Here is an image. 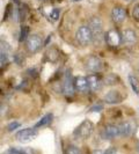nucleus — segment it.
<instances>
[{
    "label": "nucleus",
    "instance_id": "nucleus-1",
    "mask_svg": "<svg viewBox=\"0 0 139 154\" xmlns=\"http://www.w3.org/2000/svg\"><path fill=\"white\" fill-rule=\"evenodd\" d=\"M94 130V125L91 121L85 119L84 122L79 124V126H77L73 131V137L77 140H86L91 137V134L93 133Z\"/></svg>",
    "mask_w": 139,
    "mask_h": 154
},
{
    "label": "nucleus",
    "instance_id": "nucleus-2",
    "mask_svg": "<svg viewBox=\"0 0 139 154\" xmlns=\"http://www.w3.org/2000/svg\"><path fill=\"white\" fill-rule=\"evenodd\" d=\"M76 41L80 45H88L94 41V36L88 26H81L76 32Z\"/></svg>",
    "mask_w": 139,
    "mask_h": 154
},
{
    "label": "nucleus",
    "instance_id": "nucleus-3",
    "mask_svg": "<svg viewBox=\"0 0 139 154\" xmlns=\"http://www.w3.org/2000/svg\"><path fill=\"white\" fill-rule=\"evenodd\" d=\"M88 27L91 28L94 36V41L100 39L103 36V24L99 16H93L88 22Z\"/></svg>",
    "mask_w": 139,
    "mask_h": 154
},
{
    "label": "nucleus",
    "instance_id": "nucleus-4",
    "mask_svg": "<svg viewBox=\"0 0 139 154\" xmlns=\"http://www.w3.org/2000/svg\"><path fill=\"white\" fill-rule=\"evenodd\" d=\"M39 132L36 128H27V129H23L20 130L15 134V138L20 141V143H29L32 139H35L37 137Z\"/></svg>",
    "mask_w": 139,
    "mask_h": 154
},
{
    "label": "nucleus",
    "instance_id": "nucleus-5",
    "mask_svg": "<svg viewBox=\"0 0 139 154\" xmlns=\"http://www.w3.org/2000/svg\"><path fill=\"white\" fill-rule=\"evenodd\" d=\"M85 67L89 72L97 73V72H101L102 69H103V63H102V60H101L99 57H96V56H89L86 59Z\"/></svg>",
    "mask_w": 139,
    "mask_h": 154
},
{
    "label": "nucleus",
    "instance_id": "nucleus-6",
    "mask_svg": "<svg viewBox=\"0 0 139 154\" xmlns=\"http://www.w3.org/2000/svg\"><path fill=\"white\" fill-rule=\"evenodd\" d=\"M43 41L39 35H30L26 41V49L29 54H36L42 48Z\"/></svg>",
    "mask_w": 139,
    "mask_h": 154
},
{
    "label": "nucleus",
    "instance_id": "nucleus-7",
    "mask_svg": "<svg viewBox=\"0 0 139 154\" xmlns=\"http://www.w3.org/2000/svg\"><path fill=\"white\" fill-rule=\"evenodd\" d=\"M74 80L72 79V75H71V72L70 69H67L65 72V77H64V85H63V93L65 96H73L74 94Z\"/></svg>",
    "mask_w": 139,
    "mask_h": 154
},
{
    "label": "nucleus",
    "instance_id": "nucleus-8",
    "mask_svg": "<svg viewBox=\"0 0 139 154\" xmlns=\"http://www.w3.org/2000/svg\"><path fill=\"white\" fill-rule=\"evenodd\" d=\"M104 39L110 46H118L122 43V35L116 30V29H111L106 32L104 35Z\"/></svg>",
    "mask_w": 139,
    "mask_h": 154
},
{
    "label": "nucleus",
    "instance_id": "nucleus-9",
    "mask_svg": "<svg viewBox=\"0 0 139 154\" xmlns=\"http://www.w3.org/2000/svg\"><path fill=\"white\" fill-rule=\"evenodd\" d=\"M101 136L103 139H107V140H110V139H114L116 137L119 136V129H118V125L116 124H108L103 128V130L101 132Z\"/></svg>",
    "mask_w": 139,
    "mask_h": 154
},
{
    "label": "nucleus",
    "instance_id": "nucleus-10",
    "mask_svg": "<svg viewBox=\"0 0 139 154\" xmlns=\"http://www.w3.org/2000/svg\"><path fill=\"white\" fill-rule=\"evenodd\" d=\"M103 100H104V102L107 104H116V103L122 102L123 95L118 92V91H110V92H108L104 95Z\"/></svg>",
    "mask_w": 139,
    "mask_h": 154
},
{
    "label": "nucleus",
    "instance_id": "nucleus-11",
    "mask_svg": "<svg viewBox=\"0 0 139 154\" xmlns=\"http://www.w3.org/2000/svg\"><path fill=\"white\" fill-rule=\"evenodd\" d=\"M122 42L126 45H133L137 42V34L132 29H125L122 34Z\"/></svg>",
    "mask_w": 139,
    "mask_h": 154
},
{
    "label": "nucleus",
    "instance_id": "nucleus-12",
    "mask_svg": "<svg viewBox=\"0 0 139 154\" xmlns=\"http://www.w3.org/2000/svg\"><path fill=\"white\" fill-rule=\"evenodd\" d=\"M118 129H119V137H130L133 132V123L132 122H122L121 124H118Z\"/></svg>",
    "mask_w": 139,
    "mask_h": 154
},
{
    "label": "nucleus",
    "instance_id": "nucleus-13",
    "mask_svg": "<svg viewBox=\"0 0 139 154\" xmlns=\"http://www.w3.org/2000/svg\"><path fill=\"white\" fill-rule=\"evenodd\" d=\"M111 19L115 23H122L126 19V11L122 7H114L111 11Z\"/></svg>",
    "mask_w": 139,
    "mask_h": 154
},
{
    "label": "nucleus",
    "instance_id": "nucleus-14",
    "mask_svg": "<svg viewBox=\"0 0 139 154\" xmlns=\"http://www.w3.org/2000/svg\"><path fill=\"white\" fill-rule=\"evenodd\" d=\"M74 87L78 92L85 93L88 91L89 86H88V81H87V78L85 77H77L74 78Z\"/></svg>",
    "mask_w": 139,
    "mask_h": 154
},
{
    "label": "nucleus",
    "instance_id": "nucleus-15",
    "mask_svg": "<svg viewBox=\"0 0 139 154\" xmlns=\"http://www.w3.org/2000/svg\"><path fill=\"white\" fill-rule=\"evenodd\" d=\"M87 81H88V86H89V89L92 92H97L101 89V80L100 78L95 74H91L87 77Z\"/></svg>",
    "mask_w": 139,
    "mask_h": 154
},
{
    "label": "nucleus",
    "instance_id": "nucleus-16",
    "mask_svg": "<svg viewBox=\"0 0 139 154\" xmlns=\"http://www.w3.org/2000/svg\"><path fill=\"white\" fill-rule=\"evenodd\" d=\"M52 119H54V115H52V114H46L45 116H43L39 122L35 124L34 128L39 129V128H42V126H46V125H49V124L52 122Z\"/></svg>",
    "mask_w": 139,
    "mask_h": 154
},
{
    "label": "nucleus",
    "instance_id": "nucleus-17",
    "mask_svg": "<svg viewBox=\"0 0 139 154\" xmlns=\"http://www.w3.org/2000/svg\"><path fill=\"white\" fill-rule=\"evenodd\" d=\"M64 154H82V152H81V149L79 147L74 146V145H69L65 148Z\"/></svg>",
    "mask_w": 139,
    "mask_h": 154
},
{
    "label": "nucleus",
    "instance_id": "nucleus-18",
    "mask_svg": "<svg viewBox=\"0 0 139 154\" xmlns=\"http://www.w3.org/2000/svg\"><path fill=\"white\" fill-rule=\"evenodd\" d=\"M27 13H28V8L26 5H22L21 7L17 8V14H19V20L20 21H23L24 19H26V15H27Z\"/></svg>",
    "mask_w": 139,
    "mask_h": 154
},
{
    "label": "nucleus",
    "instance_id": "nucleus-19",
    "mask_svg": "<svg viewBox=\"0 0 139 154\" xmlns=\"http://www.w3.org/2000/svg\"><path fill=\"white\" fill-rule=\"evenodd\" d=\"M28 34H29V28L28 27H21V30H20V37H19V41L20 42H23L24 39L28 37Z\"/></svg>",
    "mask_w": 139,
    "mask_h": 154
},
{
    "label": "nucleus",
    "instance_id": "nucleus-20",
    "mask_svg": "<svg viewBox=\"0 0 139 154\" xmlns=\"http://www.w3.org/2000/svg\"><path fill=\"white\" fill-rule=\"evenodd\" d=\"M129 80H130V84H131L133 92L136 93V94H139V87H138V84H137L136 78L133 77V75H129Z\"/></svg>",
    "mask_w": 139,
    "mask_h": 154
},
{
    "label": "nucleus",
    "instance_id": "nucleus-21",
    "mask_svg": "<svg viewBox=\"0 0 139 154\" xmlns=\"http://www.w3.org/2000/svg\"><path fill=\"white\" fill-rule=\"evenodd\" d=\"M104 82H106L107 85H115L116 82H117V77H116L115 74H109V75L106 77Z\"/></svg>",
    "mask_w": 139,
    "mask_h": 154
},
{
    "label": "nucleus",
    "instance_id": "nucleus-22",
    "mask_svg": "<svg viewBox=\"0 0 139 154\" xmlns=\"http://www.w3.org/2000/svg\"><path fill=\"white\" fill-rule=\"evenodd\" d=\"M21 126V124L19 123V122H12V123H9L7 125V131L12 132L14 131V130H16L17 128H20Z\"/></svg>",
    "mask_w": 139,
    "mask_h": 154
},
{
    "label": "nucleus",
    "instance_id": "nucleus-23",
    "mask_svg": "<svg viewBox=\"0 0 139 154\" xmlns=\"http://www.w3.org/2000/svg\"><path fill=\"white\" fill-rule=\"evenodd\" d=\"M132 16H133V19H136L137 21H139V5H137L136 7L133 8V11H132Z\"/></svg>",
    "mask_w": 139,
    "mask_h": 154
},
{
    "label": "nucleus",
    "instance_id": "nucleus-24",
    "mask_svg": "<svg viewBox=\"0 0 139 154\" xmlns=\"http://www.w3.org/2000/svg\"><path fill=\"white\" fill-rule=\"evenodd\" d=\"M20 154H34V151L31 148H22L20 147Z\"/></svg>",
    "mask_w": 139,
    "mask_h": 154
},
{
    "label": "nucleus",
    "instance_id": "nucleus-25",
    "mask_svg": "<svg viewBox=\"0 0 139 154\" xmlns=\"http://www.w3.org/2000/svg\"><path fill=\"white\" fill-rule=\"evenodd\" d=\"M11 13H12V5H7V8H6L5 14H4V20H7V17L9 16Z\"/></svg>",
    "mask_w": 139,
    "mask_h": 154
},
{
    "label": "nucleus",
    "instance_id": "nucleus-26",
    "mask_svg": "<svg viewBox=\"0 0 139 154\" xmlns=\"http://www.w3.org/2000/svg\"><path fill=\"white\" fill-rule=\"evenodd\" d=\"M103 109V106L102 104H95V106H93L92 108L89 109V111L93 112V111H101Z\"/></svg>",
    "mask_w": 139,
    "mask_h": 154
},
{
    "label": "nucleus",
    "instance_id": "nucleus-27",
    "mask_svg": "<svg viewBox=\"0 0 139 154\" xmlns=\"http://www.w3.org/2000/svg\"><path fill=\"white\" fill-rule=\"evenodd\" d=\"M50 15H51V17H52L54 20H57V19L59 17V9H57V8H54V11L51 12V14H50Z\"/></svg>",
    "mask_w": 139,
    "mask_h": 154
},
{
    "label": "nucleus",
    "instance_id": "nucleus-28",
    "mask_svg": "<svg viewBox=\"0 0 139 154\" xmlns=\"http://www.w3.org/2000/svg\"><path fill=\"white\" fill-rule=\"evenodd\" d=\"M7 111H8V107H7V104H1V117H4V116L7 114Z\"/></svg>",
    "mask_w": 139,
    "mask_h": 154
},
{
    "label": "nucleus",
    "instance_id": "nucleus-29",
    "mask_svg": "<svg viewBox=\"0 0 139 154\" xmlns=\"http://www.w3.org/2000/svg\"><path fill=\"white\" fill-rule=\"evenodd\" d=\"M104 154H117V149L114 148V147H110V148H108V149L104 152Z\"/></svg>",
    "mask_w": 139,
    "mask_h": 154
},
{
    "label": "nucleus",
    "instance_id": "nucleus-30",
    "mask_svg": "<svg viewBox=\"0 0 139 154\" xmlns=\"http://www.w3.org/2000/svg\"><path fill=\"white\" fill-rule=\"evenodd\" d=\"M28 73H29V74H30L31 77H34V78H36L37 77V73H36V69H28Z\"/></svg>",
    "mask_w": 139,
    "mask_h": 154
},
{
    "label": "nucleus",
    "instance_id": "nucleus-31",
    "mask_svg": "<svg viewBox=\"0 0 139 154\" xmlns=\"http://www.w3.org/2000/svg\"><path fill=\"white\" fill-rule=\"evenodd\" d=\"M92 154H104V152H102V151H100V149H95Z\"/></svg>",
    "mask_w": 139,
    "mask_h": 154
},
{
    "label": "nucleus",
    "instance_id": "nucleus-32",
    "mask_svg": "<svg viewBox=\"0 0 139 154\" xmlns=\"http://www.w3.org/2000/svg\"><path fill=\"white\" fill-rule=\"evenodd\" d=\"M125 1H128V2H132V1H134V0H125Z\"/></svg>",
    "mask_w": 139,
    "mask_h": 154
}]
</instances>
